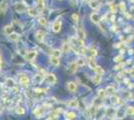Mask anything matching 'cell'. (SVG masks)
Instances as JSON below:
<instances>
[{"instance_id":"cell-6","label":"cell","mask_w":134,"mask_h":120,"mask_svg":"<svg viewBox=\"0 0 134 120\" xmlns=\"http://www.w3.org/2000/svg\"><path fill=\"white\" fill-rule=\"evenodd\" d=\"M36 56H37V52L36 51H30V52H28L26 54L25 59L27 61H33V60L36 58Z\"/></svg>"},{"instance_id":"cell-26","label":"cell","mask_w":134,"mask_h":120,"mask_svg":"<svg viewBox=\"0 0 134 120\" xmlns=\"http://www.w3.org/2000/svg\"><path fill=\"white\" fill-rule=\"evenodd\" d=\"M114 92H115V88L113 86H108L107 88H106V90H105V93L108 94V95H113Z\"/></svg>"},{"instance_id":"cell-12","label":"cell","mask_w":134,"mask_h":120,"mask_svg":"<svg viewBox=\"0 0 134 120\" xmlns=\"http://www.w3.org/2000/svg\"><path fill=\"white\" fill-rule=\"evenodd\" d=\"M77 64H76V62H72V63H70L69 64V66H68V70H69V72L70 73H75L76 71H77Z\"/></svg>"},{"instance_id":"cell-37","label":"cell","mask_w":134,"mask_h":120,"mask_svg":"<svg viewBox=\"0 0 134 120\" xmlns=\"http://www.w3.org/2000/svg\"><path fill=\"white\" fill-rule=\"evenodd\" d=\"M16 112H17V114H24L25 113V110H24V108H22V107H18L17 109H16Z\"/></svg>"},{"instance_id":"cell-42","label":"cell","mask_w":134,"mask_h":120,"mask_svg":"<svg viewBox=\"0 0 134 120\" xmlns=\"http://www.w3.org/2000/svg\"><path fill=\"white\" fill-rule=\"evenodd\" d=\"M70 1H71V3H72V4H74V3H76V1H77V0H70Z\"/></svg>"},{"instance_id":"cell-31","label":"cell","mask_w":134,"mask_h":120,"mask_svg":"<svg viewBox=\"0 0 134 120\" xmlns=\"http://www.w3.org/2000/svg\"><path fill=\"white\" fill-rule=\"evenodd\" d=\"M94 70L96 71V74H98V75H102V74L104 73V70H103L101 67H99V66H96Z\"/></svg>"},{"instance_id":"cell-34","label":"cell","mask_w":134,"mask_h":120,"mask_svg":"<svg viewBox=\"0 0 134 120\" xmlns=\"http://www.w3.org/2000/svg\"><path fill=\"white\" fill-rule=\"evenodd\" d=\"M105 90H99L98 91V97L100 98V99H103L104 97H105Z\"/></svg>"},{"instance_id":"cell-25","label":"cell","mask_w":134,"mask_h":120,"mask_svg":"<svg viewBox=\"0 0 134 120\" xmlns=\"http://www.w3.org/2000/svg\"><path fill=\"white\" fill-rule=\"evenodd\" d=\"M6 10H7V4H6L5 2H2V3L0 4V13L3 14V13L6 12Z\"/></svg>"},{"instance_id":"cell-28","label":"cell","mask_w":134,"mask_h":120,"mask_svg":"<svg viewBox=\"0 0 134 120\" xmlns=\"http://www.w3.org/2000/svg\"><path fill=\"white\" fill-rule=\"evenodd\" d=\"M96 113H97V106L93 105V106L91 107V109H90V116H91V117H94V116L96 115Z\"/></svg>"},{"instance_id":"cell-41","label":"cell","mask_w":134,"mask_h":120,"mask_svg":"<svg viewBox=\"0 0 134 120\" xmlns=\"http://www.w3.org/2000/svg\"><path fill=\"white\" fill-rule=\"evenodd\" d=\"M119 7H120V8L122 9V10H125V6H124V5L122 4V3H120V5H119Z\"/></svg>"},{"instance_id":"cell-36","label":"cell","mask_w":134,"mask_h":120,"mask_svg":"<svg viewBox=\"0 0 134 120\" xmlns=\"http://www.w3.org/2000/svg\"><path fill=\"white\" fill-rule=\"evenodd\" d=\"M52 55H53V56H56V57H59V56L61 55V51L58 50V49L53 50V51H52Z\"/></svg>"},{"instance_id":"cell-15","label":"cell","mask_w":134,"mask_h":120,"mask_svg":"<svg viewBox=\"0 0 134 120\" xmlns=\"http://www.w3.org/2000/svg\"><path fill=\"white\" fill-rule=\"evenodd\" d=\"M43 79H44V77H43L41 74H36V75L34 76V82H35L36 84H40V83L43 81Z\"/></svg>"},{"instance_id":"cell-24","label":"cell","mask_w":134,"mask_h":120,"mask_svg":"<svg viewBox=\"0 0 134 120\" xmlns=\"http://www.w3.org/2000/svg\"><path fill=\"white\" fill-rule=\"evenodd\" d=\"M111 102H112L114 105H118V104L120 103V99H119V97H118V96L113 95V96L111 97Z\"/></svg>"},{"instance_id":"cell-40","label":"cell","mask_w":134,"mask_h":120,"mask_svg":"<svg viewBox=\"0 0 134 120\" xmlns=\"http://www.w3.org/2000/svg\"><path fill=\"white\" fill-rule=\"evenodd\" d=\"M121 59H122V56H121V55H119V56H116V57L114 58V61H115V62H120Z\"/></svg>"},{"instance_id":"cell-39","label":"cell","mask_w":134,"mask_h":120,"mask_svg":"<svg viewBox=\"0 0 134 120\" xmlns=\"http://www.w3.org/2000/svg\"><path fill=\"white\" fill-rule=\"evenodd\" d=\"M72 19H73L75 22H78V21H79V15L76 14V13H73V14H72Z\"/></svg>"},{"instance_id":"cell-27","label":"cell","mask_w":134,"mask_h":120,"mask_svg":"<svg viewBox=\"0 0 134 120\" xmlns=\"http://www.w3.org/2000/svg\"><path fill=\"white\" fill-rule=\"evenodd\" d=\"M92 81H93L95 84H99V83L101 82V75H98V74H96V75L93 77Z\"/></svg>"},{"instance_id":"cell-18","label":"cell","mask_w":134,"mask_h":120,"mask_svg":"<svg viewBox=\"0 0 134 120\" xmlns=\"http://www.w3.org/2000/svg\"><path fill=\"white\" fill-rule=\"evenodd\" d=\"M8 37H9V39H10L11 41H14V42L19 40V35H18L17 33H13V32H12L11 34L8 35Z\"/></svg>"},{"instance_id":"cell-23","label":"cell","mask_w":134,"mask_h":120,"mask_svg":"<svg viewBox=\"0 0 134 120\" xmlns=\"http://www.w3.org/2000/svg\"><path fill=\"white\" fill-rule=\"evenodd\" d=\"M65 117H66V119L72 120L76 117V115H75L74 112H66V113H65Z\"/></svg>"},{"instance_id":"cell-44","label":"cell","mask_w":134,"mask_h":120,"mask_svg":"<svg viewBox=\"0 0 134 120\" xmlns=\"http://www.w3.org/2000/svg\"><path fill=\"white\" fill-rule=\"evenodd\" d=\"M0 69H1V58H0Z\"/></svg>"},{"instance_id":"cell-7","label":"cell","mask_w":134,"mask_h":120,"mask_svg":"<svg viewBox=\"0 0 134 120\" xmlns=\"http://www.w3.org/2000/svg\"><path fill=\"white\" fill-rule=\"evenodd\" d=\"M19 82H20V84L21 85H23V86H27L28 84H29V78L25 76V75H20L19 76Z\"/></svg>"},{"instance_id":"cell-33","label":"cell","mask_w":134,"mask_h":120,"mask_svg":"<svg viewBox=\"0 0 134 120\" xmlns=\"http://www.w3.org/2000/svg\"><path fill=\"white\" fill-rule=\"evenodd\" d=\"M88 51H89V54H90L91 57H94V56L97 55V51H96V49H94V48H90Z\"/></svg>"},{"instance_id":"cell-30","label":"cell","mask_w":134,"mask_h":120,"mask_svg":"<svg viewBox=\"0 0 134 120\" xmlns=\"http://www.w3.org/2000/svg\"><path fill=\"white\" fill-rule=\"evenodd\" d=\"M38 22H39V24L42 25V26H45V25L47 24V20H46L44 17H40V18L38 19Z\"/></svg>"},{"instance_id":"cell-29","label":"cell","mask_w":134,"mask_h":120,"mask_svg":"<svg viewBox=\"0 0 134 120\" xmlns=\"http://www.w3.org/2000/svg\"><path fill=\"white\" fill-rule=\"evenodd\" d=\"M69 50H70V44H68V43H64V44H63L62 51H63L64 53H68Z\"/></svg>"},{"instance_id":"cell-35","label":"cell","mask_w":134,"mask_h":120,"mask_svg":"<svg viewBox=\"0 0 134 120\" xmlns=\"http://www.w3.org/2000/svg\"><path fill=\"white\" fill-rule=\"evenodd\" d=\"M127 114L128 115H133L134 114V108H133V106H129L128 108H127Z\"/></svg>"},{"instance_id":"cell-43","label":"cell","mask_w":134,"mask_h":120,"mask_svg":"<svg viewBox=\"0 0 134 120\" xmlns=\"http://www.w3.org/2000/svg\"><path fill=\"white\" fill-rule=\"evenodd\" d=\"M84 1H85V2H87V3H89V2L91 1V0H84Z\"/></svg>"},{"instance_id":"cell-22","label":"cell","mask_w":134,"mask_h":120,"mask_svg":"<svg viewBox=\"0 0 134 120\" xmlns=\"http://www.w3.org/2000/svg\"><path fill=\"white\" fill-rule=\"evenodd\" d=\"M68 106L71 107V108H76L78 106V101L76 99H72L69 103H68Z\"/></svg>"},{"instance_id":"cell-5","label":"cell","mask_w":134,"mask_h":120,"mask_svg":"<svg viewBox=\"0 0 134 120\" xmlns=\"http://www.w3.org/2000/svg\"><path fill=\"white\" fill-rule=\"evenodd\" d=\"M90 19H91V21H92L93 23H99L101 18H100V16H99L98 13L93 12V13H91V15H90Z\"/></svg>"},{"instance_id":"cell-19","label":"cell","mask_w":134,"mask_h":120,"mask_svg":"<svg viewBox=\"0 0 134 120\" xmlns=\"http://www.w3.org/2000/svg\"><path fill=\"white\" fill-rule=\"evenodd\" d=\"M77 33H78V37H79V39H81V40H84V39H85V37H86V34H85L84 30L82 29V27H79V28H78Z\"/></svg>"},{"instance_id":"cell-20","label":"cell","mask_w":134,"mask_h":120,"mask_svg":"<svg viewBox=\"0 0 134 120\" xmlns=\"http://www.w3.org/2000/svg\"><path fill=\"white\" fill-rule=\"evenodd\" d=\"M6 85L9 87V88H14L15 87V82H14V80L13 79H11V78H8V79H6Z\"/></svg>"},{"instance_id":"cell-9","label":"cell","mask_w":134,"mask_h":120,"mask_svg":"<svg viewBox=\"0 0 134 120\" xmlns=\"http://www.w3.org/2000/svg\"><path fill=\"white\" fill-rule=\"evenodd\" d=\"M124 115H125V110H124V108H123V107H121V108H119L118 110H116L115 117H117V118L121 119V118H123V117H124Z\"/></svg>"},{"instance_id":"cell-11","label":"cell","mask_w":134,"mask_h":120,"mask_svg":"<svg viewBox=\"0 0 134 120\" xmlns=\"http://www.w3.org/2000/svg\"><path fill=\"white\" fill-rule=\"evenodd\" d=\"M27 12H28V14H29L30 16H32V17H36V16L39 15V11H38L36 8H29V9H27Z\"/></svg>"},{"instance_id":"cell-1","label":"cell","mask_w":134,"mask_h":120,"mask_svg":"<svg viewBox=\"0 0 134 120\" xmlns=\"http://www.w3.org/2000/svg\"><path fill=\"white\" fill-rule=\"evenodd\" d=\"M44 37H45V32H44L43 30H37V31H36V33H35V38H36L37 41L42 42L43 39H44Z\"/></svg>"},{"instance_id":"cell-13","label":"cell","mask_w":134,"mask_h":120,"mask_svg":"<svg viewBox=\"0 0 134 120\" xmlns=\"http://www.w3.org/2000/svg\"><path fill=\"white\" fill-rule=\"evenodd\" d=\"M61 22L60 21H55L53 23V25H52V30H53L54 32H59L60 30H61Z\"/></svg>"},{"instance_id":"cell-14","label":"cell","mask_w":134,"mask_h":120,"mask_svg":"<svg viewBox=\"0 0 134 120\" xmlns=\"http://www.w3.org/2000/svg\"><path fill=\"white\" fill-rule=\"evenodd\" d=\"M50 63L54 65V66H58L59 64H60V60H59V57H56V56H51V58H50Z\"/></svg>"},{"instance_id":"cell-21","label":"cell","mask_w":134,"mask_h":120,"mask_svg":"<svg viewBox=\"0 0 134 120\" xmlns=\"http://www.w3.org/2000/svg\"><path fill=\"white\" fill-rule=\"evenodd\" d=\"M4 32H5L6 35L11 34V33L13 32V26H12V25H7V26H5V27H4Z\"/></svg>"},{"instance_id":"cell-4","label":"cell","mask_w":134,"mask_h":120,"mask_svg":"<svg viewBox=\"0 0 134 120\" xmlns=\"http://www.w3.org/2000/svg\"><path fill=\"white\" fill-rule=\"evenodd\" d=\"M45 80L49 84H55V82H56V76L54 74H47L45 76Z\"/></svg>"},{"instance_id":"cell-2","label":"cell","mask_w":134,"mask_h":120,"mask_svg":"<svg viewBox=\"0 0 134 120\" xmlns=\"http://www.w3.org/2000/svg\"><path fill=\"white\" fill-rule=\"evenodd\" d=\"M15 10H16V12H18V13H22V12H25V11H26L27 7L24 4H22V3H17V4L15 5Z\"/></svg>"},{"instance_id":"cell-38","label":"cell","mask_w":134,"mask_h":120,"mask_svg":"<svg viewBox=\"0 0 134 120\" xmlns=\"http://www.w3.org/2000/svg\"><path fill=\"white\" fill-rule=\"evenodd\" d=\"M76 64H77V66H84L85 65V61L80 58V59L76 60Z\"/></svg>"},{"instance_id":"cell-17","label":"cell","mask_w":134,"mask_h":120,"mask_svg":"<svg viewBox=\"0 0 134 120\" xmlns=\"http://www.w3.org/2000/svg\"><path fill=\"white\" fill-rule=\"evenodd\" d=\"M89 5H90V7H91L92 9H97V8L100 6V4H99V2H98L97 0H91V1L89 2Z\"/></svg>"},{"instance_id":"cell-8","label":"cell","mask_w":134,"mask_h":120,"mask_svg":"<svg viewBox=\"0 0 134 120\" xmlns=\"http://www.w3.org/2000/svg\"><path fill=\"white\" fill-rule=\"evenodd\" d=\"M33 113H34V115H35L37 118H40V117H42V115H43V113H44V110H43V108H41V107H36V109H34Z\"/></svg>"},{"instance_id":"cell-16","label":"cell","mask_w":134,"mask_h":120,"mask_svg":"<svg viewBox=\"0 0 134 120\" xmlns=\"http://www.w3.org/2000/svg\"><path fill=\"white\" fill-rule=\"evenodd\" d=\"M88 65H89V67H90L91 69H93V70H94V69H95V67L97 66V65H96L95 60L93 59V57H91V56H90V57H89V59H88Z\"/></svg>"},{"instance_id":"cell-10","label":"cell","mask_w":134,"mask_h":120,"mask_svg":"<svg viewBox=\"0 0 134 120\" xmlns=\"http://www.w3.org/2000/svg\"><path fill=\"white\" fill-rule=\"evenodd\" d=\"M67 89L69 90L70 92H75L76 89H77L76 83H75V82H72V81L68 82V83H67Z\"/></svg>"},{"instance_id":"cell-3","label":"cell","mask_w":134,"mask_h":120,"mask_svg":"<svg viewBox=\"0 0 134 120\" xmlns=\"http://www.w3.org/2000/svg\"><path fill=\"white\" fill-rule=\"evenodd\" d=\"M105 113H106V116H107L109 119H113L115 117V114H116V109H114V108H108L107 110H105Z\"/></svg>"},{"instance_id":"cell-32","label":"cell","mask_w":134,"mask_h":120,"mask_svg":"<svg viewBox=\"0 0 134 120\" xmlns=\"http://www.w3.org/2000/svg\"><path fill=\"white\" fill-rule=\"evenodd\" d=\"M36 3H37V6L39 9H42L44 8V0H35Z\"/></svg>"}]
</instances>
